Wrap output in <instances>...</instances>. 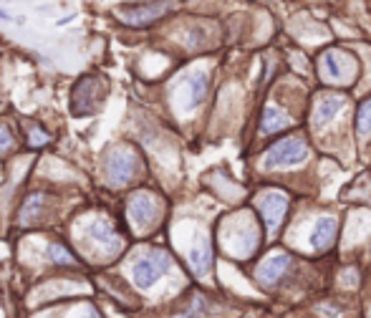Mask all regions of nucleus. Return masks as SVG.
Returning a JSON list of instances; mask_svg holds the SVG:
<instances>
[{
  "mask_svg": "<svg viewBox=\"0 0 371 318\" xmlns=\"http://www.w3.org/2000/svg\"><path fill=\"white\" fill-rule=\"evenodd\" d=\"M13 147V132L5 124H0V152Z\"/></svg>",
  "mask_w": 371,
  "mask_h": 318,
  "instance_id": "20",
  "label": "nucleus"
},
{
  "mask_svg": "<svg viewBox=\"0 0 371 318\" xmlns=\"http://www.w3.org/2000/svg\"><path fill=\"white\" fill-rule=\"evenodd\" d=\"M190 265H192V271L197 275H207L210 268H212V248H210V240L207 238H197L190 250Z\"/></svg>",
  "mask_w": 371,
  "mask_h": 318,
  "instance_id": "10",
  "label": "nucleus"
},
{
  "mask_svg": "<svg viewBox=\"0 0 371 318\" xmlns=\"http://www.w3.org/2000/svg\"><path fill=\"white\" fill-rule=\"evenodd\" d=\"M286 209H288V197L280 192H268L260 197V212H263L265 227L268 233H276L286 218Z\"/></svg>",
  "mask_w": 371,
  "mask_h": 318,
  "instance_id": "7",
  "label": "nucleus"
},
{
  "mask_svg": "<svg viewBox=\"0 0 371 318\" xmlns=\"http://www.w3.org/2000/svg\"><path fill=\"white\" fill-rule=\"evenodd\" d=\"M286 124H288V117L278 109V106H265L263 122H260V132H263V134H276V132H280Z\"/></svg>",
  "mask_w": 371,
  "mask_h": 318,
  "instance_id": "15",
  "label": "nucleus"
},
{
  "mask_svg": "<svg viewBox=\"0 0 371 318\" xmlns=\"http://www.w3.org/2000/svg\"><path fill=\"white\" fill-rule=\"evenodd\" d=\"M288 255H273L268 258L263 265H260V271H258V280H260V286H276L280 280V275L288 271Z\"/></svg>",
  "mask_w": 371,
  "mask_h": 318,
  "instance_id": "12",
  "label": "nucleus"
},
{
  "mask_svg": "<svg viewBox=\"0 0 371 318\" xmlns=\"http://www.w3.org/2000/svg\"><path fill=\"white\" fill-rule=\"evenodd\" d=\"M89 235H91V240L96 242V245H101V248L109 250V253L122 245V240H119L116 230L109 225L106 220H96V223H91V227H89Z\"/></svg>",
  "mask_w": 371,
  "mask_h": 318,
  "instance_id": "13",
  "label": "nucleus"
},
{
  "mask_svg": "<svg viewBox=\"0 0 371 318\" xmlns=\"http://www.w3.org/2000/svg\"><path fill=\"white\" fill-rule=\"evenodd\" d=\"M170 10V0H155V3H137V5H122L116 10V18L126 25H149L159 21Z\"/></svg>",
  "mask_w": 371,
  "mask_h": 318,
  "instance_id": "4",
  "label": "nucleus"
},
{
  "mask_svg": "<svg viewBox=\"0 0 371 318\" xmlns=\"http://www.w3.org/2000/svg\"><path fill=\"white\" fill-rule=\"evenodd\" d=\"M308 159V147L306 141L293 137V139H283L278 141L276 147L268 149L263 164L265 170H278V167H293V164H301Z\"/></svg>",
  "mask_w": 371,
  "mask_h": 318,
  "instance_id": "1",
  "label": "nucleus"
},
{
  "mask_svg": "<svg viewBox=\"0 0 371 318\" xmlns=\"http://www.w3.org/2000/svg\"><path fill=\"white\" fill-rule=\"evenodd\" d=\"M356 129H359V134H361V137L371 134V99L361 104L359 117H356Z\"/></svg>",
  "mask_w": 371,
  "mask_h": 318,
  "instance_id": "18",
  "label": "nucleus"
},
{
  "mask_svg": "<svg viewBox=\"0 0 371 318\" xmlns=\"http://www.w3.org/2000/svg\"><path fill=\"white\" fill-rule=\"evenodd\" d=\"M126 212H129V220H132L137 227H149L157 218H159V205H157L155 194L139 192L129 200Z\"/></svg>",
  "mask_w": 371,
  "mask_h": 318,
  "instance_id": "5",
  "label": "nucleus"
},
{
  "mask_svg": "<svg viewBox=\"0 0 371 318\" xmlns=\"http://www.w3.org/2000/svg\"><path fill=\"white\" fill-rule=\"evenodd\" d=\"M185 109H194V106H200L202 99L207 96V73H192V76L185 81Z\"/></svg>",
  "mask_w": 371,
  "mask_h": 318,
  "instance_id": "14",
  "label": "nucleus"
},
{
  "mask_svg": "<svg viewBox=\"0 0 371 318\" xmlns=\"http://www.w3.org/2000/svg\"><path fill=\"white\" fill-rule=\"evenodd\" d=\"M48 258H51V263L56 265H76V255L74 253H69V248L66 245H61V242H51L48 245Z\"/></svg>",
  "mask_w": 371,
  "mask_h": 318,
  "instance_id": "17",
  "label": "nucleus"
},
{
  "mask_svg": "<svg viewBox=\"0 0 371 318\" xmlns=\"http://www.w3.org/2000/svg\"><path fill=\"white\" fill-rule=\"evenodd\" d=\"M96 78L93 76H86L81 78L76 86H74V101H71V109L74 114H91L96 109Z\"/></svg>",
  "mask_w": 371,
  "mask_h": 318,
  "instance_id": "8",
  "label": "nucleus"
},
{
  "mask_svg": "<svg viewBox=\"0 0 371 318\" xmlns=\"http://www.w3.org/2000/svg\"><path fill=\"white\" fill-rule=\"evenodd\" d=\"M336 240V218H318L311 230V245L316 250L331 248Z\"/></svg>",
  "mask_w": 371,
  "mask_h": 318,
  "instance_id": "11",
  "label": "nucleus"
},
{
  "mask_svg": "<svg viewBox=\"0 0 371 318\" xmlns=\"http://www.w3.org/2000/svg\"><path fill=\"white\" fill-rule=\"evenodd\" d=\"M321 69H324L326 78L344 84V81H348V78L354 76L356 63L351 56L341 54V51H326V54L321 56Z\"/></svg>",
  "mask_w": 371,
  "mask_h": 318,
  "instance_id": "6",
  "label": "nucleus"
},
{
  "mask_svg": "<svg viewBox=\"0 0 371 318\" xmlns=\"http://www.w3.org/2000/svg\"><path fill=\"white\" fill-rule=\"evenodd\" d=\"M344 106H346V96H341V93H326V96H321L316 109H313V126H316V129L326 126L331 119H336V114H339Z\"/></svg>",
  "mask_w": 371,
  "mask_h": 318,
  "instance_id": "9",
  "label": "nucleus"
},
{
  "mask_svg": "<svg viewBox=\"0 0 371 318\" xmlns=\"http://www.w3.org/2000/svg\"><path fill=\"white\" fill-rule=\"evenodd\" d=\"M28 141H31V147H46L48 141H51V137H48L43 129H31V137H28Z\"/></svg>",
  "mask_w": 371,
  "mask_h": 318,
  "instance_id": "19",
  "label": "nucleus"
},
{
  "mask_svg": "<svg viewBox=\"0 0 371 318\" xmlns=\"http://www.w3.org/2000/svg\"><path fill=\"white\" fill-rule=\"evenodd\" d=\"M84 318H101L99 316V313H96V310H93V308H89V310H86V316Z\"/></svg>",
  "mask_w": 371,
  "mask_h": 318,
  "instance_id": "21",
  "label": "nucleus"
},
{
  "mask_svg": "<svg viewBox=\"0 0 371 318\" xmlns=\"http://www.w3.org/2000/svg\"><path fill=\"white\" fill-rule=\"evenodd\" d=\"M104 172H106L109 185L114 187L129 185L137 177V172H139V157L134 155L132 149H116L106 159V170Z\"/></svg>",
  "mask_w": 371,
  "mask_h": 318,
  "instance_id": "2",
  "label": "nucleus"
},
{
  "mask_svg": "<svg viewBox=\"0 0 371 318\" xmlns=\"http://www.w3.org/2000/svg\"><path fill=\"white\" fill-rule=\"evenodd\" d=\"M41 207H43V194H31V197L25 200L23 209H21V223H23V225H31L33 220L41 215Z\"/></svg>",
  "mask_w": 371,
  "mask_h": 318,
  "instance_id": "16",
  "label": "nucleus"
},
{
  "mask_svg": "<svg viewBox=\"0 0 371 318\" xmlns=\"http://www.w3.org/2000/svg\"><path fill=\"white\" fill-rule=\"evenodd\" d=\"M170 265L172 260L164 250H152L134 263V283L139 288H152L164 273L170 271Z\"/></svg>",
  "mask_w": 371,
  "mask_h": 318,
  "instance_id": "3",
  "label": "nucleus"
}]
</instances>
